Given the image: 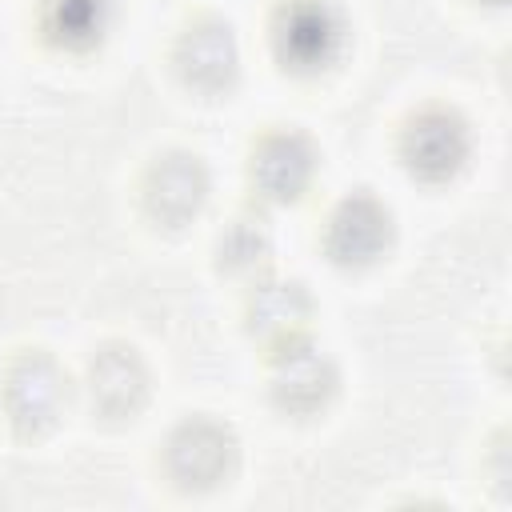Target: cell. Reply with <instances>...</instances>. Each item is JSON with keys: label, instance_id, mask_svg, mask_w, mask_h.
<instances>
[{"label": "cell", "instance_id": "3957f363", "mask_svg": "<svg viewBox=\"0 0 512 512\" xmlns=\"http://www.w3.org/2000/svg\"><path fill=\"white\" fill-rule=\"evenodd\" d=\"M400 156L420 180H452L472 156V128L452 108H424L400 136Z\"/></svg>", "mask_w": 512, "mask_h": 512}, {"label": "cell", "instance_id": "8992f818", "mask_svg": "<svg viewBox=\"0 0 512 512\" xmlns=\"http://www.w3.org/2000/svg\"><path fill=\"white\" fill-rule=\"evenodd\" d=\"M236 468V436L228 424L192 416L168 440V472L184 488H216Z\"/></svg>", "mask_w": 512, "mask_h": 512}, {"label": "cell", "instance_id": "ba28073f", "mask_svg": "<svg viewBox=\"0 0 512 512\" xmlns=\"http://www.w3.org/2000/svg\"><path fill=\"white\" fill-rule=\"evenodd\" d=\"M208 200V168L192 152H168L160 156L144 176V204L160 224H184L192 220Z\"/></svg>", "mask_w": 512, "mask_h": 512}, {"label": "cell", "instance_id": "7a4b0ae2", "mask_svg": "<svg viewBox=\"0 0 512 512\" xmlns=\"http://www.w3.org/2000/svg\"><path fill=\"white\" fill-rule=\"evenodd\" d=\"M72 400L68 372L48 352H24L4 376V408L20 432H48Z\"/></svg>", "mask_w": 512, "mask_h": 512}, {"label": "cell", "instance_id": "30bf717a", "mask_svg": "<svg viewBox=\"0 0 512 512\" xmlns=\"http://www.w3.org/2000/svg\"><path fill=\"white\" fill-rule=\"evenodd\" d=\"M312 320V292L300 280H256L248 292V328L272 348L304 336Z\"/></svg>", "mask_w": 512, "mask_h": 512}, {"label": "cell", "instance_id": "5b68a950", "mask_svg": "<svg viewBox=\"0 0 512 512\" xmlns=\"http://www.w3.org/2000/svg\"><path fill=\"white\" fill-rule=\"evenodd\" d=\"M316 176V148L304 132L296 128H280L268 132L248 164V180H252V196L260 204H292L304 196V188Z\"/></svg>", "mask_w": 512, "mask_h": 512}, {"label": "cell", "instance_id": "52a82bcc", "mask_svg": "<svg viewBox=\"0 0 512 512\" xmlns=\"http://www.w3.org/2000/svg\"><path fill=\"white\" fill-rule=\"evenodd\" d=\"M324 244H328L332 260L348 264V268H364V264L380 260L384 248L392 244V212H388V204L376 200L372 192L344 196L328 216Z\"/></svg>", "mask_w": 512, "mask_h": 512}, {"label": "cell", "instance_id": "277c9868", "mask_svg": "<svg viewBox=\"0 0 512 512\" xmlns=\"http://www.w3.org/2000/svg\"><path fill=\"white\" fill-rule=\"evenodd\" d=\"M340 376L336 364L324 348H316L308 336H292L284 344H276L272 352V396L284 412L296 416H312L316 408H324L336 392Z\"/></svg>", "mask_w": 512, "mask_h": 512}, {"label": "cell", "instance_id": "8fae6325", "mask_svg": "<svg viewBox=\"0 0 512 512\" xmlns=\"http://www.w3.org/2000/svg\"><path fill=\"white\" fill-rule=\"evenodd\" d=\"M88 396L112 420L132 416L144 404V396H148V368H144V360L132 348H120V344L96 352V360L88 364Z\"/></svg>", "mask_w": 512, "mask_h": 512}, {"label": "cell", "instance_id": "5bb4252c", "mask_svg": "<svg viewBox=\"0 0 512 512\" xmlns=\"http://www.w3.org/2000/svg\"><path fill=\"white\" fill-rule=\"evenodd\" d=\"M492 4H500V0H492Z\"/></svg>", "mask_w": 512, "mask_h": 512}, {"label": "cell", "instance_id": "9c48e42d", "mask_svg": "<svg viewBox=\"0 0 512 512\" xmlns=\"http://www.w3.org/2000/svg\"><path fill=\"white\" fill-rule=\"evenodd\" d=\"M176 64H180V76L188 84L204 88V92H216V88L232 84L236 72H240L236 32L216 16H204V20L188 24L180 44H176Z\"/></svg>", "mask_w": 512, "mask_h": 512}, {"label": "cell", "instance_id": "7c38bea8", "mask_svg": "<svg viewBox=\"0 0 512 512\" xmlns=\"http://www.w3.org/2000/svg\"><path fill=\"white\" fill-rule=\"evenodd\" d=\"M116 24V0H40V32L68 52L96 48Z\"/></svg>", "mask_w": 512, "mask_h": 512}, {"label": "cell", "instance_id": "6da1fadb", "mask_svg": "<svg viewBox=\"0 0 512 512\" xmlns=\"http://www.w3.org/2000/svg\"><path fill=\"white\" fill-rule=\"evenodd\" d=\"M348 48V20L336 0H284L272 16V52L296 76L332 68Z\"/></svg>", "mask_w": 512, "mask_h": 512}, {"label": "cell", "instance_id": "4fadbf2b", "mask_svg": "<svg viewBox=\"0 0 512 512\" xmlns=\"http://www.w3.org/2000/svg\"><path fill=\"white\" fill-rule=\"evenodd\" d=\"M272 252H276V232L260 212H240L220 232V264L228 272L252 276L260 268H268Z\"/></svg>", "mask_w": 512, "mask_h": 512}]
</instances>
